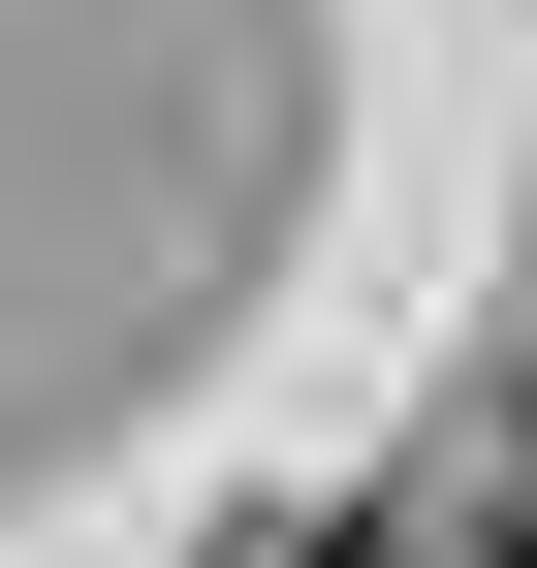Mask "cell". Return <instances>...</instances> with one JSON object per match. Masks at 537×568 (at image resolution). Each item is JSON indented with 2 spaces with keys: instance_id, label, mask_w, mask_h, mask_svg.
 I'll list each match as a JSON object with an SVG mask.
<instances>
[{
  "instance_id": "cell-1",
  "label": "cell",
  "mask_w": 537,
  "mask_h": 568,
  "mask_svg": "<svg viewBox=\"0 0 537 568\" xmlns=\"http://www.w3.org/2000/svg\"><path fill=\"white\" fill-rule=\"evenodd\" d=\"M222 568H443V506H285V537H222Z\"/></svg>"
}]
</instances>
